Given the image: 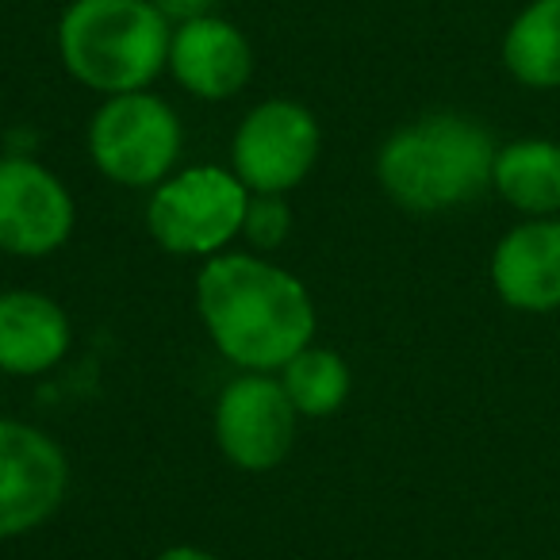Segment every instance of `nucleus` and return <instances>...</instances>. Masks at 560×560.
Segmentation results:
<instances>
[{
  "instance_id": "5",
  "label": "nucleus",
  "mask_w": 560,
  "mask_h": 560,
  "mask_svg": "<svg viewBox=\"0 0 560 560\" xmlns=\"http://www.w3.org/2000/svg\"><path fill=\"white\" fill-rule=\"evenodd\" d=\"M85 147L96 173L119 188H158L177 173L185 150V127L170 101L150 89L104 96L85 131Z\"/></svg>"
},
{
  "instance_id": "9",
  "label": "nucleus",
  "mask_w": 560,
  "mask_h": 560,
  "mask_svg": "<svg viewBox=\"0 0 560 560\" xmlns=\"http://www.w3.org/2000/svg\"><path fill=\"white\" fill-rule=\"evenodd\" d=\"M70 488L66 450L20 419H0V541L47 526Z\"/></svg>"
},
{
  "instance_id": "17",
  "label": "nucleus",
  "mask_w": 560,
  "mask_h": 560,
  "mask_svg": "<svg viewBox=\"0 0 560 560\" xmlns=\"http://www.w3.org/2000/svg\"><path fill=\"white\" fill-rule=\"evenodd\" d=\"M154 9L173 27H180V24H192V20L215 16V0H154Z\"/></svg>"
},
{
  "instance_id": "8",
  "label": "nucleus",
  "mask_w": 560,
  "mask_h": 560,
  "mask_svg": "<svg viewBox=\"0 0 560 560\" xmlns=\"http://www.w3.org/2000/svg\"><path fill=\"white\" fill-rule=\"evenodd\" d=\"M78 203L35 154H0V254L39 261L70 242Z\"/></svg>"
},
{
  "instance_id": "12",
  "label": "nucleus",
  "mask_w": 560,
  "mask_h": 560,
  "mask_svg": "<svg viewBox=\"0 0 560 560\" xmlns=\"http://www.w3.org/2000/svg\"><path fill=\"white\" fill-rule=\"evenodd\" d=\"M73 327L66 307L47 292H0V373L43 376L70 353Z\"/></svg>"
},
{
  "instance_id": "3",
  "label": "nucleus",
  "mask_w": 560,
  "mask_h": 560,
  "mask_svg": "<svg viewBox=\"0 0 560 560\" xmlns=\"http://www.w3.org/2000/svg\"><path fill=\"white\" fill-rule=\"evenodd\" d=\"M173 24L154 0H70L58 20V58L89 93H142L165 73Z\"/></svg>"
},
{
  "instance_id": "7",
  "label": "nucleus",
  "mask_w": 560,
  "mask_h": 560,
  "mask_svg": "<svg viewBox=\"0 0 560 560\" xmlns=\"http://www.w3.org/2000/svg\"><path fill=\"white\" fill-rule=\"evenodd\" d=\"M300 415L277 373H238L215 399V445L238 472H272L296 445Z\"/></svg>"
},
{
  "instance_id": "16",
  "label": "nucleus",
  "mask_w": 560,
  "mask_h": 560,
  "mask_svg": "<svg viewBox=\"0 0 560 560\" xmlns=\"http://www.w3.org/2000/svg\"><path fill=\"white\" fill-rule=\"evenodd\" d=\"M292 234V208L284 196H249L246 223H242V238L254 254L269 257L272 249H280Z\"/></svg>"
},
{
  "instance_id": "13",
  "label": "nucleus",
  "mask_w": 560,
  "mask_h": 560,
  "mask_svg": "<svg viewBox=\"0 0 560 560\" xmlns=\"http://www.w3.org/2000/svg\"><path fill=\"white\" fill-rule=\"evenodd\" d=\"M491 188L522 215H552L560 211V147L545 139L511 142L495 154Z\"/></svg>"
},
{
  "instance_id": "11",
  "label": "nucleus",
  "mask_w": 560,
  "mask_h": 560,
  "mask_svg": "<svg viewBox=\"0 0 560 560\" xmlns=\"http://www.w3.org/2000/svg\"><path fill=\"white\" fill-rule=\"evenodd\" d=\"M491 284L518 312L560 307V223L529 219L503 234L491 254Z\"/></svg>"
},
{
  "instance_id": "15",
  "label": "nucleus",
  "mask_w": 560,
  "mask_h": 560,
  "mask_svg": "<svg viewBox=\"0 0 560 560\" xmlns=\"http://www.w3.org/2000/svg\"><path fill=\"white\" fill-rule=\"evenodd\" d=\"M280 388L289 392L292 407L300 419H327V415L342 411V404L350 399L353 376L342 353L327 350V346H307L300 350L289 365L277 373Z\"/></svg>"
},
{
  "instance_id": "4",
  "label": "nucleus",
  "mask_w": 560,
  "mask_h": 560,
  "mask_svg": "<svg viewBox=\"0 0 560 560\" xmlns=\"http://www.w3.org/2000/svg\"><path fill=\"white\" fill-rule=\"evenodd\" d=\"M249 196L231 165H188L150 188L147 231L165 254L208 261L242 238Z\"/></svg>"
},
{
  "instance_id": "10",
  "label": "nucleus",
  "mask_w": 560,
  "mask_h": 560,
  "mask_svg": "<svg viewBox=\"0 0 560 560\" xmlns=\"http://www.w3.org/2000/svg\"><path fill=\"white\" fill-rule=\"evenodd\" d=\"M165 73L196 101L223 104L254 78V47L231 20L203 16L173 27Z\"/></svg>"
},
{
  "instance_id": "1",
  "label": "nucleus",
  "mask_w": 560,
  "mask_h": 560,
  "mask_svg": "<svg viewBox=\"0 0 560 560\" xmlns=\"http://www.w3.org/2000/svg\"><path fill=\"white\" fill-rule=\"evenodd\" d=\"M196 315L238 373H280L319 327L304 280L254 249H226L200 265Z\"/></svg>"
},
{
  "instance_id": "2",
  "label": "nucleus",
  "mask_w": 560,
  "mask_h": 560,
  "mask_svg": "<svg viewBox=\"0 0 560 560\" xmlns=\"http://www.w3.org/2000/svg\"><path fill=\"white\" fill-rule=\"evenodd\" d=\"M495 142L488 127L457 112H434L399 127L376 150L384 196L407 211H450L491 188Z\"/></svg>"
},
{
  "instance_id": "18",
  "label": "nucleus",
  "mask_w": 560,
  "mask_h": 560,
  "mask_svg": "<svg viewBox=\"0 0 560 560\" xmlns=\"http://www.w3.org/2000/svg\"><path fill=\"white\" fill-rule=\"evenodd\" d=\"M154 560H219V557H211L200 545H170V549H162Z\"/></svg>"
},
{
  "instance_id": "6",
  "label": "nucleus",
  "mask_w": 560,
  "mask_h": 560,
  "mask_svg": "<svg viewBox=\"0 0 560 560\" xmlns=\"http://www.w3.org/2000/svg\"><path fill=\"white\" fill-rule=\"evenodd\" d=\"M323 131L312 108L292 96H269L242 116L231 139V170L257 196H289L315 170Z\"/></svg>"
},
{
  "instance_id": "14",
  "label": "nucleus",
  "mask_w": 560,
  "mask_h": 560,
  "mask_svg": "<svg viewBox=\"0 0 560 560\" xmlns=\"http://www.w3.org/2000/svg\"><path fill=\"white\" fill-rule=\"evenodd\" d=\"M503 62L522 85H560V0H534L503 39Z\"/></svg>"
}]
</instances>
